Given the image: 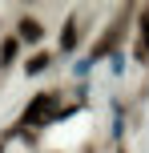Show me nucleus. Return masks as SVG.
<instances>
[{
	"instance_id": "1",
	"label": "nucleus",
	"mask_w": 149,
	"mask_h": 153,
	"mask_svg": "<svg viewBox=\"0 0 149 153\" xmlns=\"http://www.w3.org/2000/svg\"><path fill=\"white\" fill-rule=\"evenodd\" d=\"M48 117H56V93H40V97L24 109V121L20 125H44Z\"/></svg>"
},
{
	"instance_id": "2",
	"label": "nucleus",
	"mask_w": 149,
	"mask_h": 153,
	"mask_svg": "<svg viewBox=\"0 0 149 153\" xmlns=\"http://www.w3.org/2000/svg\"><path fill=\"white\" fill-rule=\"evenodd\" d=\"M40 32L44 28H40V20H32V16H24V20L16 24V36L20 40H40Z\"/></svg>"
},
{
	"instance_id": "3",
	"label": "nucleus",
	"mask_w": 149,
	"mask_h": 153,
	"mask_svg": "<svg viewBox=\"0 0 149 153\" xmlns=\"http://www.w3.org/2000/svg\"><path fill=\"white\" fill-rule=\"evenodd\" d=\"M61 48H64V53H69V48H77V20L64 24V32H61Z\"/></svg>"
},
{
	"instance_id": "4",
	"label": "nucleus",
	"mask_w": 149,
	"mask_h": 153,
	"mask_svg": "<svg viewBox=\"0 0 149 153\" xmlns=\"http://www.w3.org/2000/svg\"><path fill=\"white\" fill-rule=\"evenodd\" d=\"M48 61H53L48 53H36V56H32L28 65H24V69H28V73H44V69H48Z\"/></svg>"
},
{
	"instance_id": "5",
	"label": "nucleus",
	"mask_w": 149,
	"mask_h": 153,
	"mask_svg": "<svg viewBox=\"0 0 149 153\" xmlns=\"http://www.w3.org/2000/svg\"><path fill=\"white\" fill-rule=\"evenodd\" d=\"M16 56V40H4V48H0V65H8Z\"/></svg>"
}]
</instances>
